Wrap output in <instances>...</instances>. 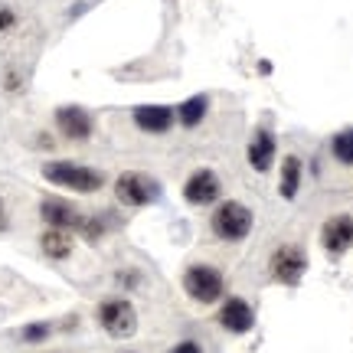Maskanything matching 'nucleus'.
<instances>
[{"label": "nucleus", "instance_id": "a211bd4d", "mask_svg": "<svg viewBox=\"0 0 353 353\" xmlns=\"http://www.w3.org/2000/svg\"><path fill=\"white\" fill-rule=\"evenodd\" d=\"M43 337H50V324H30V327L23 330V341H43Z\"/></svg>", "mask_w": 353, "mask_h": 353}, {"label": "nucleus", "instance_id": "0eeeda50", "mask_svg": "<svg viewBox=\"0 0 353 353\" xmlns=\"http://www.w3.org/2000/svg\"><path fill=\"white\" fill-rule=\"evenodd\" d=\"M56 128H59V134L65 141H88L92 138V131H95V121H92V114L85 108H79V105H63V108H56Z\"/></svg>", "mask_w": 353, "mask_h": 353}, {"label": "nucleus", "instance_id": "f257e3e1", "mask_svg": "<svg viewBox=\"0 0 353 353\" xmlns=\"http://www.w3.org/2000/svg\"><path fill=\"white\" fill-rule=\"evenodd\" d=\"M43 176L50 183H56V187L72 190V193H99L105 187V174L101 170L85 164H72V161H52V164L43 167Z\"/></svg>", "mask_w": 353, "mask_h": 353}, {"label": "nucleus", "instance_id": "6e6552de", "mask_svg": "<svg viewBox=\"0 0 353 353\" xmlns=\"http://www.w3.org/2000/svg\"><path fill=\"white\" fill-rule=\"evenodd\" d=\"M223 196V183H219V176L213 170H196V174L187 176V183H183V200L190 206H210Z\"/></svg>", "mask_w": 353, "mask_h": 353}, {"label": "nucleus", "instance_id": "6ab92c4d", "mask_svg": "<svg viewBox=\"0 0 353 353\" xmlns=\"http://www.w3.org/2000/svg\"><path fill=\"white\" fill-rule=\"evenodd\" d=\"M13 26H17V13H13L10 7H0V33H7Z\"/></svg>", "mask_w": 353, "mask_h": 353}, {"label": "nucleus", "instance_id": "423d86ee", "mask_svg": "<svg viewBox=\"0 0 353 353\" xmlns=\"http://www.w3.org/2000/svg\"><path fill=\"white\" fill-rule=\"evenodd\" d=\"M268 268H272V278H275V281H281V285H294V281L304 275V268H307L304 249L301 245H281V249H275Z\"/></svg>", "mask_w": 353, "mask_h": 353}, {"label": "nucleus", "instance_id": "f03ea898", "mask_svg": "<svg viewBox=\"0 0 353 353\" xmlns=\"http://www.w3.org/2000/svg\"><path fill=\"white\" fill-rule=\"evenodd\" d=\"M210 229H213L216 239H223V242L245 239V236L252 232V210L242 206V203H236V200L219 203L213 219H210Z\"/></svg>", "mask_w": 353, "mask_h": 353}, {"label": "nucleus", "instance_id": "4468645a", "mask_svg": "<svg viewBox=\"0 0 353 353\" xmlns=\"http://www.w3.org/2000/svg\"><path fill=\"white\" fill-rule=\"evenodd\" d=\"M39 249L50 255V259H69L72 255V232H65V229H46L39 236Z\"/></svg>", "mask_w": 353, "mask_h": 353}, {"label": "nucleus", "instance_id": "7ed1b4c3", "mask_svg": "<svg viewBox=\"0 0 353 353\" xmlns=\"http://www.w3.org/2000/svg\"><path fill=\"white\" fill-rule=\"evenodd\" d=\"M183 291L196 304H216L223 301L226 281L219 275V268H213V265H190L183 272Z\"/></svg>", "mask_w": 353, "mask_h": 353}, {"label": "nucleus", "instance_id": "f8f14e48", "mask_svg": "<svg viewBox=\"0 0 353 353\" xmlns=\"http://www.w3.org/2000/svg\"><path fill=\"white\" fill-rule=\"evenodd\" d=\"M134 125L141 128V131H148V134H164V131H170L174 128V108H167V105H138L134 108Z\"/></svg>", "mask_w": 353, "mask_h": 353}, {"label": "nucleus", "instance_id": "dca6fc26", "mask_svg": "<svg viewBox=\"0 0 353 353\" xmlns=\"http://www.w3.org/2000/svg\"><path fill=\"white\" fill-rule=\"evenodd\" d=\"M203 114H206V95H193L176 108V121L183 128H196L203 121Z\"/></svg>", "mask_w": 353, "mask_h": 353}, {"label": "nucleus", "instance_id": "39448f33", "mask_svg": "<svg viewBox=\"0 0 353 353\" xmlns=\"http://www.w3.org/2000/svg\"><path fill=\"white\" fill-rule=\"evenodd\" d=\"M39 216L50 229H65V232H79L82 223H85V216L79 213L69 200H59V196H46L39 203Z\"/></svg>", "mask_w": 353, "mask_h": 353}, {"label": "nucleus", "instance_id": "aec40b11", "mask_svg": "<svg viewBox=\"0 0 353 353\" xmlns=\"http://www.w3.org/2000/svg\"><path fill=\"white\" fill-rule=\"evenodd\" d=\"M167 353H203V347L196 341H180L176 347H170Z\"/></svg>", "mask_w": 353, "mask_h": 353}, {"label": "nucleus", "instance_id": "1a4fd4ad", "mask_svg": "<svg viewBox=\"0 0 353 353\" xmlns=\"http://www.w3.org/2000/svg\"><path fill=\"white\" fill-rule=\"evenodd\" d=\"M114 196L125 203V206H148L157 196V187H154L148 176L128 170V174H121L114 180Z\"/></svg>", "mask_w": 353, "mask_h": 353}, {"label": "nucleus", "instance_id": "ddd939ff", "mask_svg": "<svg viewBox=\"0 0 353 353\" xmlns=\"http://www.w3.org/2000/svg\"><path fill=\"white\" fill-rule=\"evenodd\" d=\"M275 134L268 131V128H259L252 134V141H249V151H245V157H249V164L259 170V174H265V170H272V164H275Z\"/></svg>", "mask_w": 353, "mask_h": 353}, {"label": "nucleus", "instance_id": "9b49d317", "mask_svg": "<svg viewBox=\"0 0 353 353\" xmlns=\"http://www.w3.org/2000/svg\"><path fill=\"white\" fill-rule=\"evenodd\" d=\"M219 324L229 330V334H245V330H252L255 324V314L249 301H242V298H226V301L219 304Z\"/></svg>", "mask_w": 353, "mask_h": 353}, {"label": "nucleus", "instance_id": "f3484780", "mask_svg": "<svg viewBox=\"0 0 353 353\" xmlns=\"http://www.w3.org/2000/svg\"><path fill=\"white\" fill-rule=\"evenodd\" d=\"M330 154H334V161L343 167L353 164V128L347 131H337L334 138H330Z\"/></svg>", "mask_w": 353, "mask_h": 353}, {"label": "nucleus", "instance_id": "2eb2a0df", "mask_svg": "<svg viewBox=\"0 0 353 353\" xmlns=\"http://www.w3.org/2000/svg\"><path fill=\"white\" fill-rule=\"evenodd\" d=\"M301 176H304L301 157L288 154V157H285V164H281V196H285V200H294V196H298Z\"/></svg>", "mask_w": 353, "mask_h": 353}, {"label": "nucleus", "instance_id": "20e7f679", "mask_svg": "<svg viewBox=\"0 0 353 353\" xmlns=\"http://www.w3.org/2000/svg\"><path fill=\"white\" fill-rule=\"evenodd\" d=\"M99 324L108 337H121L125 341V337H134L138 314H134L131 301H125V298H105L99 304Z\"/></svg>", "mask_w": 353, "mask_h": 353}, {"label": "nucleus", "instance_id": "412c9836", "mask_svg": "<svg viewBox=\"0 0 353 353\" xmlns=\"http://www.w3.org/2000/svg\"><path fill=\"white\" fill-rule=\"evenodd\" d=\"M0 219H3V203H0Z\"/></svg>", "mask_w": 353, "mask_h": 353}, {"label": "nucleus", "instance_id": "9d476101", "mask_svg": "<svg viewBox=\"0 0 353 353\" xmlns=\"http://www.w3.org/2000/svg\"><path fill=\"white\" fill-rule=\"evenodd\" d=\"M321 245L327 249L330 255H343L353 245V216L341 213V216H330L324 229H321Z\"/></svg>", "mask_w": 353, "mask_h": 353}]
</instances>
